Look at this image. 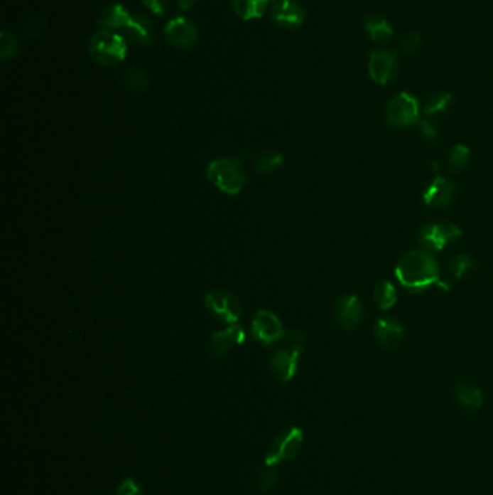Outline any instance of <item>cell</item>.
<instances>
[{
	"label": "cell",
	"mask_w": 493,
	"mask_h": 495,
	"mask_svg": "<svg viewBox=\"0 0 493 495\" xmlns=\"http://www.w3.org/2000/svg\"><path fill=\"white\" fill-rule=\"evenodd\" d=\"M399 284L411 293H421L431 285L448 288L440 280V268L433 255L427 251H409L401 257L395 267Z\"/></svg>",
	"instance_id": "6da1fadb"
},
{
	"label": "cell",
	"mask_w": 493,
	"mask_h": 495,
	"mask_svg": "<svg viewBox=\"0 0 493 495\" xmlns=\"http://www.w3.org/2000/svg\"><path fill=\"white\" fill-rule=\"evenodd\" d=\"M205 177L223 194L237 196L248 184V173L234 158H217L207 165Z\"/></svg>",
	"instance_id": "7a4b0ae2"
},
{
	"label": "cell",
	"mask_w": 493,
	"mask_h": 495,
	"mask_svg": "<svg viewBox=\"0 0 493 495\" xmlns=\"http://www.w3.org/2000/svg\"><path fill=\"white\" fill-rule=\"evenodd\" d=\"M89 53L97 64L104 67H116L125 60L128 46L121 35L116 33L114 31L102 29L90 38Z\"/></svg>",
	"instance_id": "3957f363"
},
{
	"label": "cell",
	"mask_w": 493,
	"mask_h": 495,
	"mask_svg": "<svg viewBox=\"0 0 493 495\" xmlns=\"http://www.w3.org/2000/svg\"><path fill=\"white\" fill-rule=\"evenodd\" d=\"M293 346L290 349H278L269 359L272 376L281 383H290L298 373L300 356L304 351V335L293 334L290 336Z\"/></svg>",
	"instance_id": "277c9868"
},
{
	"label": "cell",
	"mask_w": 493,
	"mask_h": 495,
	"mask_svg": "<svg viewBox=\"0 0 493 495\" xmlns=\"http://www.w3.org/2000/svg\"><path fill=\"white\" fill-rule=\"evenodd\" d=\"M304 445V432L300 427H288L282 430L272 442L266 457V467H276L281 462H290L298 457Z\"/></svg>",
	"instance_id": "5b68a950"
},
{
	"label": "cell",
	"mask_w": 493,
	"mask_h": 495,
	"mask_svg": "<svg viewBox=\"0 0 493 495\" xmlns=\"http://www.w3.org/2000/svg\"><path fill=\"white\" fill-rule=\"evenodd\" d=\"M385 120L394 128H408L420 122L418 100L406 92L394 96L385 107Z\"/></svg>",
	"instance_id": "8992f818"
},
{
	"label": "cell",
	"mask_w": 493,
	"mask_h": 495,
	"mask_svg": "<svg viewBox=\"0 0 493 495\" xmlns=\"http://www.w3.org/2000/svg\"><path fill=\"white\" fill-rule=\"evenodd\" d=\"M204 307L219 320L234 324L243 314L242 302L227 290H212L204 296Z\"/></svg>",
	"instance_id": "52a82bcc"
},
{
	"label": "cell",
	"mask_w": 493,
	"mask_h": 495,
	"mask_svg": "<svg viewBox=\"0 0 493 495\" xmlns=\"http://www.w3.org/2000/svg\"><path fill=\"white\" fill-rule=\"evenodd\" d=\"M251 332L254 339L266 348L281 342L286 336L283 323L269 310H259L255 313L251 323Z\"/></svg>",
	"instance_id": "ba28073f"
},
{
	"label": "cell",
	"mask_w": 493,
	"mask_h": 495,
	"mask_svg": "<svg viewBox=\"0 0 493 495\" xmlns=\"http://www.w3.org/2000/svg\"><path fill=\"white\" fill-rule=\"evenodd\" d=\"M462 236V229L451 223H433L421 229L418 243L427 252H441L447 245Z\"/></svg>",
	"instance_id": "9c48e42d"
},
{
	"label": "cell",
	"mask_w": 493,
	"mask_h": 495,
	"mask_svg": "<svg viewBox=\"0 0 493 495\" xmlns=\"http://www.w3.org/2000/svg\"><path fill=\"white\" fill-rule=\"evenodd\" d=\"M369 75H371L372 81L379 86L389 85L394 81L399 73V64L398 57L395 53L389 50H378L374 51L369 57L367 64Z\"/></svg>",
	"instance_id": "30bf717a"
},
{
	"label": "cell",
	"mask_w": 493,
	"mask_h": 495,
	"mask_svg": "<svg viewBox=\"0 0 493 495\" xmlns=\"http://www.w3.org/2000/svg\"><path fill=\"white\" fill-rule=\"evenodd\" d=\"M246 332L244 329L234 323L229 324L224 330H219L215 332L209 339V356L212 359H222L224 358L234 346L244 344Z\"/></svg>",
	"instance_id": "8fae6325"
},
{
	"label": "cell",
	"mask_w": 493,
	"mask_h": 495,
	"mask_svg": "<svg viewBox=\"0 0 493 495\" xmlns=\"http://www.w3.org/2000/svg\"><path fill=\"white\" fill-rule=\"evenodd\" d=\"M166 36L170 44L178 48H191L198 39L195 25L184 16H177L167 23Z\"/></svg>",
	"instance_id": "7c38bea8"
},
{
	"label": "cell",
	"mask_w": 493,
	"mask_h": 495,
	"mask_svg": "<svg viewBox=\"0 0 493 495\" xmlns=\"http://www.w3.org/2000/svg\"><path fill=\"white\" fill-rule=\"evenodd\" d=\"M271 16L276 25L285 29H296L304 23L307 12L296 0H279L273 5Z\"/></svg>",
	"instance_id": "4fadbf2b"
},
{
	"label": "cell",
	"mask_w": 493,
	"mask_h": 495,
	"mask_svg": "<svg viewBox=\"0 0 493 495\" xmlns=\"http://www.w3.org/2000/svg\"><path fill=\"white\" fill-rule=\"evenodd\" d=\"M335 316L337 323L346 329L352 330L359 326L363 317V307L357 296L347 294L342 296L335 306Z\"/></svg>",
	"instance_id": "5bb4252c"
},
{
	"label": "cell",
	"mask_w": 493,
	"mask_h": 495,
	"mask_svg": "<svg viewBox=\"0 0 493 495\" xmlns=\"http://www.w3.org/2000/svg\"><path fill=\"white\" fill-rule=\"evenodd\" d=\"M455 197V186L444 177H435L423 194L424 203L428 208L443 209L451 203Z\"/></svg>",
	"instance_id": "9a60e30c"
},
{
	"label": "cell",
	"mask_w": 493,
	"mask_h": 495,
	"mask_svg": "<svg viewBox=\"0 0 493 495\" xmlns=\"http://www.w3.org/2000/svg\"><path fill=\"white\" fill-rule=\"evenodd\" d=\"M375 336L378 344L385 349H396L403 338L405 329L403 326L391 317H382L376 321L375 326Z\"/></svg>",
	"instance_id": "2e32d148"
},
{
	"label": "cell",
	"mask_w": 493,
	"mask_h": 495,
	"mask_svg": "<svg viewBox=\"0 0 493 495\" xmlns=\"http://www.w3.org/2000/svg\"><path fill=\"white\" fill-rule=\"evenodd\" d=\"M125 33L131 43H135L142 47L152 46L156 38V31L153 23L143 15L132 16L129 23L125 28Z\"/></svg>",
	"instance_id": "e0dca14e"
},
{
	"label": "cell",
	"mask_w": 493,
	"mask_h": 495,
	"mask_svg": "<svg viewBox=\"0 0 493 495\" xmlns=\"http://www.w3.org/2000/svg\"><path fill=\"white\" fill-rule=\"evenodd\" d=\"M131 18L132 16L129 15V12L125 6L120 5V4H114V5H110L102 11V14L99 16V25L107 31L125 29L131 21Z\"/></svg>",
	"instance_id": "ac0fdd59"
},
{
	"label": "cell",
	"mask_w": 493,
	"mask_h": 495,
	"mask_svg": "<svg viewBox=\"0 0 493 495\" xmlns=\"http://www.w3.org/2000/svg\"><path fill=\"white\" fill-rule=\"evenodd\" d=\"M364 29L375 43H385L392 35L394 28L389 21L381 15H367L363 21Z\"/></svg>",
	"instance_id": "d6986e66"
},
{
	"label": "cell",
	"mask_w": 493,
	"mask_h": 495,
	"mask_svg": "<svg viewBox=\"0 0 493 495\" xmlns=\"http://www.w3.org/2000/svg\"><path fill=\"white\" fill-rule=\"evenodd\" d=\"M457 403L466 410H477L483 403L482 391L469 383L459 381L455 388Z\"/></svg>",
	"instance_id": "ffe728a7"
},
{
	"label": "cell",
	"mask_w": 493,
	"mask_h": 495,
	"mask_svg": "<svg viewBox=\"0 0 493 495\" xmlns=\"http://www.w3.org/2000/svg\"><path fill=\"white\" fill-rule=\"evenodd\" d=\"M268 4L269 0H232V8L237 16L244 21H251L261 18L266 11Z\"/></svg>",
	"instance_id": "44dd1931"
},
{
	"label": "cell",
	"mask_w": 493,
	"mask_h": 495,
	"mask_svg": "<svg viewBox=\"0 0 493 495\" xmlns=\"http://www.w3.org/2000/svg\"><path fill=\"white\" fill-rule=\"evenodd\" d=\"M121 81L125 82V85L131 90H134L136 93H143L149 87V80H148L146 73L141 68H136V67H129L123 71Z\"/></svg>",
	"instance_id": "7402d4cb"
},
{
	"label": "cell",
	"mask_w": 493,
	"mask_h": 495,
	"mask_svg": "<svg viewBox=\"0 0 493 495\" xmlns=\"http://www.w3.org/2000/svg\"><path fill=\"white\" fill-rule=\"evenodd\" d=\"M283 156L279 152H262L254 159V167L262 174H269L282 167Z\"/></svg>",
	"instance_id": "603a6c76"
},
{
	"label": "cell",
	"mask_w": 493,
	"mask_h": 495,
	"mask_svg": "<svg viewBox=\"0 0 493 495\" xmlns=\"http://www.w3.org/2000/svg\"><path fill=\"white\" fill-rule=\"evenodd\" d=\"M398 300L396 288L391 281H381L375 287V302L381 310H389Z\"/></svg>",
	"instance_id": "cb8c5ba5"
},
{
	"label": "cell",
	"mask_w": 493,
	"mask_h": 495,
	"mask_svg": "<svg viewBox=\"0 0 493 495\" xmlns=\"http://www.w3.org/2000/svg\"><path fill=\"white\" fill-rule=\"evenodd\" d=\"M470 161V149L466 145H456L453 149L450 151L447 164L451 171H462L467 167V164Z\"/></svg>",
	"instance_id": "d4e9b609"
},
{
	"label": "cell",
	"mask_w": 493,
	"mask_h": 495,
	"mask_svg": "<svg viewBox=\"0 0 493 495\" xmlns=\"http://www.w3.org/2000/svg\"><path fill=\"white\" fill-rule=\"evenodd\" d=\"M451 100H453V96H451L448 92H438L434 93L424 106V113L427 116H434L438 113H443L448 109Z\"/></svg>",
	"instance_id": "484cf974"
},
{
	"label": "cell",
	"mask_w": 493,
	"mask_h": 495,
	"mask_svg": "<svg viewBox=\"0 0 493 495\" xmlns=\"http://www.w3.org/2000/svg\"><path fill=\"white\" fill-rule=\"evenodd\" d=\"M475 268V262L469 255H457L448 262V271L456 280L463 278Z\"/></svg>",
	"instance_id": "4316f807"
},
{
	"label": "cell",
	"mask_w": 493,
	"mask_h": 495,
	"mask_svg": "<svg viewBox=\"0 0 493 495\" xmlns=\"http://www.w3.org/2000/svg\"><path fill=\"white\" fill-rule=\"evenodd\" d=\"M255 482H256V486L259 488V491L262 492H268L271 491L276 482H278V474L275 472L273 467H264L258 471L256 474V478H255Z\"/></svg>",
	"instance_id": "83f0119b"
},
{
	"label": "cell",
	"mask_w": 493,
	"mask_h": 495,
	"mask_svg": "<svg viewBox=\"0 0 493 495\" xmlns=\"http://www.w3.org/2000/svg\"><path fill=\"white\" fill-rule=\"evenodd\" d=\"M19 53V43H18V39L4 31L2 35H0V54H2V58L6 61V60H11L13 58L16 54Z\"/></svg>",
	"instance_id": "f1b7e54d"
},
{
	"label": "cell",
	"mask_w": 493,
	"mask_h": 495,
	"mask_svg": "<svg viewBox=\"0 0 493 495\" xmlns=\"http://www.w3.org/2000/svg\"><path fill=\"white\" fill-rule=\"evenodd\" d=\"M421 44H423V39H421L420 33H417V32H408L401 39V48L406 54L416 53L417 50H420Z\"/></svg>",
	"instance_id": "f546056e"
},
{
	"label": "cell",
	"mask_w": 493,
	"mask_h": 495,
	"mask_svg": "<svg viewBox=\"0 0 493 495\" xmlns=\"http://www.w3.org/2000/svg\"><path fill=\"white\" fill-rule=\"evenodd\" d=\"M113 495H145V494L142 486L134 478H125L117 485Z\"/></svg>",
	"instance_id": "4dcf8cb0"
},
{
	"label": "cell",
	"mask_w": 493,
	"mask_h": 495,
	"mask_svg": "<svg viewBox=\"0 0 493 495\" xmlns=\"http://www.w3.org/2000/svg\"><path fill=\"white\" fill-rule=\"evenodd\" d=\"M44 29H45V21L38 18V16H33V18L25 21L22 25V31H23V35L26 38H35V36L43 33Z\"/></svg>",
	"instance_id": "1f68e13d"
},
{
	"label": "cell",
	"mask_w": 493,
	"mask_h": 495,
	"mask_svg": "<svg viewBox=\"0 0 493 495\" xmlns=\"http://www.w3.org/2000/svg\"><path fill=\"white\" fill-rule=\"evenodd\" d=\"M418 128H420L421 135H423L427 141L434 142V141L438 139L440 132H438V128L434 125L433 122H430V120H427V119L420 120V122H418Z\"/></svg>",
	"instance_id": "d6a6232c"
},
{
	"label": "cell",
	"mask_w": 493,
	"mask_h": 495,
	"mask_svg": "<svg viewBox=\"0 0 493 495\" xmlns=\"http://www.w3.org/2000/svg\"><path fill=\"white\" fill-rule=\"evenodd\" d=\"M142 5L158 16H163L168 11V0H141Z\"/></svg>",
	"instance_id": "836d02e7"
},
{
	"label": "cell",
	"mask_w": 493,
	"mask_h": 495,
	"mask_svg": "<svg viewBox=\"0 0 493 495\" xmlns=\"http://www.w3.org/2000/svg\"><path fill=\"white\" fill-rule=\"evenodd\" d=\"M198 0H178V6L183 11H190L197 5Z\"/></svg>",
	"instance_id": "e575fe53"
}]
</instances>
